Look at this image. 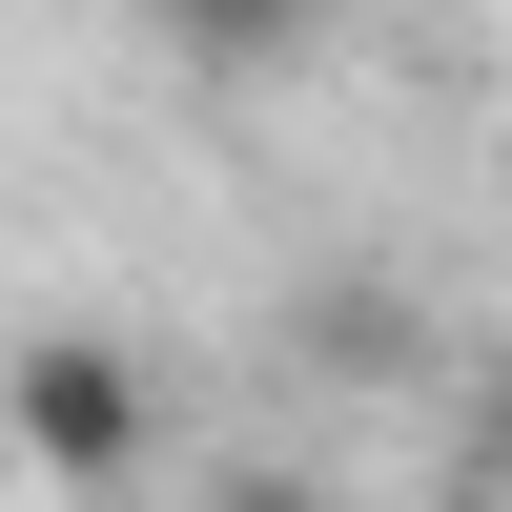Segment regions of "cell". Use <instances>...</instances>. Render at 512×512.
<instances>
[{"instance_id":"cell-1","label":"cell","mask_w":512,"mask_h":512,"mask_svg":"<svg viewBox=\"0 0 512 512\" xmlns=\"http://www.w3.org/2000/svg\"><path fill=\"white\" fill-rule=\"evenodd\" d=\"M0 451H21L41 492H123L164 451V369L123 349V328H41V349H0Z\"/></svg>"},{"instance_id":"cell-2","label":"cell","mask_w":512,"mask_h":512,"mask_svg":"<svg viewBox=\"0 0 512 512\" xmlns=\"http://www.w3.org/2000/svg\"><path fill=\"white\" fill-rule=\"evenodd\" d=\"M144 41H164L185 82H287V62L328 41V0H144Z\"/></svg>"},{"instance_id":"cell-3","label":"cell","mask_w":512,"mask_h":512,"mask_svg":"<svg viewBox=\"0 0 512 512\" xmlns=\"http://www.w3.org/2000/svg\"><path fill=\"white\" fill-rule=\"evenodd\" d=\"M205 512H349L328 472H287V451H226V472H205Z\"/></svg>"},{"instance_id":"cell-4","label":"cell","mask_w":512,"mask_h":512,"mask_svg":"<svg viewBox=\"0 0 512 512\" xmlns=\"http://www.w3.org/2000/svg\"><path fill=\"white\" fill-rule=\"evenodd\" d=\"M472 451H492V472H512V349H492V390H472Z\"/></svg>"}]
</instances>
